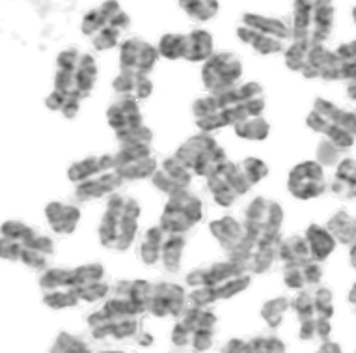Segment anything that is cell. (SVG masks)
Instances as JSON below:
<instances>
[{
	"label": "cell",
	"instance_id": "cell-42",
	"mask_svg": "<svg viewBox=\"0 0 356 353\" xmlns=\"http://www.w3.org/2000/svg\"><path fill=\"white\" fill-rule=\"evenodd\" d=\"M291 306V301L287 295H278L275 299L267 301L261 308V318L267 322L269 327L276 329L280 327V324L284 322V316H286L287 308Z\"/></svg>",
	"mask_w": 356,
	"mask_h": 353
},
{
	"label": "cell",
	"instance_id": "cell-20",
	"mask_svg": "<svg viewBox=\"0 0 356 353\" xmlns=\"http://www.w3.org/2000/svg\"><path fill=\"white\" fill-rule=\"evenodd\" d=\"M252 284V277L246 273V275H241V277H235L232 281H226L222 284H215V286H207V288H193L191 294L187 295V299L191 301V305L194 306H211L216 301L232 299L235 295L243 294L248 286Z\"/></svg>",
	"mask_w": 356,
	"mask_h": 353
},
{
	"label": "cell",
	"instance_id": "cell-4",
	"mask_svg": "<svg viewBox=\"0 0 356 353\" xmlns=\"http://www.w3.org/2000/svg\"><path fill=\"white\" fill-rule=\"evenodd\" d=\"M97 81V64L92 54L70 49L60 54L56 92L49 97V105L73 118L79 111V101L88 97Z\"/></svg>",
	"mask_w": 356,
	"mask_h": 353
},
{
	"label": "cell",
	"instance_id": "cell-9",
	"mask_svg": "<svg viewBox=\"0 0 356 353\" xmlns=\"http://www.w3.org/2000/svg\"><path fill=\"white\" fill-rule=\"evenodd\" d=\"M237 38L259 54H278L291 40V26L278 17L245 13L237 26Z\"/></svg>",
	"mask_w": 356,
	"mask_h": 353
},
{
	"label": "cell",
	"instance_id": "cell-44",
	"mask_svg": "<svg viewBox=\"0 0 356 353\" xmlns=\"http://www.w3.org/2000/svg\"><path fill=\"white\" fill-rule=\"evenodd\" d=\"M291 306L295 314H297L298 322H309V320H317L316 305H314V294L309 292H300L297 297H293Z\"/></svg>",
	"mask_w": 356,
	"mask_h": 353
},
{
	"label": "cell",
	"instance_id": "cell-55",
	"mask_svg": "<svg viewBox=\"0 0 356 353\" xmlns=\"http://www.w3.org/2000/svg\"><path fill=\"white\" fill-rule=\"evenodd\" d=\"M355 314H356V308H355Z\"/></svg>",
	"mask_w": 356,
	"mask_h": 353
},
{
	"label": "cell",
	"instance_id": "cell-31",
	"mask_svg": "<svg viewBox=\"0 0 356 353\" xmlns=\"http://www.w3.org/2000/svg\"><path fill=\"white\" fill-rule=\"evenodd\" d=\"M112 88L116 90L118 94L127 95V97L147 100L153 92V83L149 77L133 75V73L120 71L116 79H114V83H112Z\"/></svg>",
	"mask_w": 356,
	"mask_h": 353
},
{
	"label": "cell",
	"instance_id": "cell-43",
	"mask_svg": "<svg viewBox=\"0 0 356 353\" xmlns=\"http://www.w3.org/2000/svg\"><path fill=\"white\" fill-rule=\"evenodd\" d=\"M336 53L341 60V77L349 83H356V42L343 43Z\"/></svg>",
	"mask_w": 356,
	"mask_h": 353
},
{
	"label": "cell",
	"instance_id": "cell-39",
	"mask_svg": "<svg viewBox=\"0 0 356 353\" xmlns=\"http://www.w3.org/2000/svg\"><path fill=\"white\" fill-rule=\"evenodd\" d=\"M185 245H187V240L183 234H170V237L164 242L163 245V258L164 267L170 271V273H175L179 271V265H181L183 251H185Z\"/></svg>",
	"mask_w": 356,
	"mask_h": 353
},
{
	"label": "cell",
	"instance_id": "cell-15",
	"mask_svg": "<svg viewBox=\"0 0 356 353\" xmlns=\"http://www.w3.org/2000/svg\"><path fill=\"white\" fill-rule=\"evenodd\" d=\"M114 155V171L122 180H146L157 171V159L152 153V142H125Z\"/></svg>",
	"mask_w": 356,
	"mask_h": 353
},
{
	"label": "cell",
	"instance_id": "cell-28",
	"mask_svg": "<svg viewBox=\"0 0 356 353\" xmlns=\"http://www.w3.org/2000/svg\"><path fill=\"white\" fill-rule=\"evenodd\" d=\"M332 193L341 201H355L356 198V159H341L336 166L334 182L330 185Z\"/></svg>",
	"mask_w": 356,
	"mask_h": 353
},
{
	"label": "cell",
	"instance_id": "cell-18",
	"mask_svg": "<svg viewBox=\"0 0 356 353\" xmlns=\"http://www.w3.org/2000/svg\"><path fill=\"white\" fill-rule=\"evenodd\" d=\"M157 47L142 38H129L120 47V71L149 77L159 60Z\"/></svg>",
	"mask_w": 356,
	"mask_h": 353
},
{
	"label": "cell",
	"instance_id": "cell-8",
	"mask_svg": "<svg viewBox=\"0 0 356 353\" xmlns=\"http://www.w3.org/2000/svg\"><path fill=\"white\" fill-rule=\"evenodd\" d=\"M131 29V17L118 0H105L82 19V34L88 36L97 51L114 49L122 36Z\"/></svg>",
	"mask_w": 356,
	"mask_h": 353
},
{
	"label": "cell",
	"instance_id": "cell-41",
	"mask_svg": "<svg viewBox=\"0 0 356 353\" xmlns=\"http://www.w3.org/2000/svg\"><path fill=\"white\" fill-rule=\"evenodd\" d=\"M177 2L183 12L198 23L211 21L218 13V0H177Z\"/></svg>",
	"mask_w": 356,
	"mask_h": 353
},
{
	"label": "cell",
	"instance_id": "cell-40",
	"mask_svg": "<svg viewBox=\"0 0 356 353\" xmlns=\"http://www.w3.org/2000/svg\"><path fill=\"white\" fill-rule=\"evenodd\" d=\"M157 51L163 58L185 60L188 51V34H164L159 40Z\"/></svg>",
	"mask_w": 356,
	"mask_h": 353
},
{
	"label": "cell",
	"instance_id": "cell-23",
	"mask_svg": "<svg viewBox=\"0 0 356 353\" xmlns=\"http://www.w3.org/2000/svg\"><path fill=\"white\" fill-rule=\"evenodd\" d=\"M241 275H246V273L241 269L239 265L234 264L232 260H226V262H215V264L204 265V267L191 271L187 275V284L191 286V290L207 288V286L222 284L235 277H241Z\"/></svg>",
	"mask_w": 356,
	"mask_h": 353
},
{
	"label": "cell",
	"instance_id": "cell-34",
	"mask_svg": "<svg viewBox=\"0 0 356 353\" xmlns=\"http://www.w3.org/2000/svg\"><path fill=\"white\" fill-rule=\"evenodd\" d=\"M327 230L332 234L336 243L353 245L356 243V219L347 212H336L328 219Z\"/></svg>",
	"mask_w": 356,
	"mask_h": 353
},
{
	"label": "cell",
	"instance_id": "cell-1",
	"mask_svg": "<svg viewBox=\"0 0 356 353\" xmlns=\"http://www.w3.org/2000/svg\"><path fill=\"white\" fill-rule=\"evenodd\" d=\"M284 210L278 202L257 196L245 213V237L229 253V260L245 273L263 275L278 258L282 243Z\"/></svg>",
	"mask_w": 356,
	"mask_h": 353
},
{
	"label": "cell",
	"instance_id": "cell-2",
	"mask_svg": "<svg viewBox=\"0 0 356 353\" xmlns=\"http://www.w3.org/2000/svg\"><path fill=\"white\" fill-rule=\"evenodd\" d=\"M146 314H149L147 299L129 290L127 281H120L114 286L112 297L88 318V324L92 336L97 340H135L140 346H152L153 336L144 331Z\"/></svg>",
	"mask_w": 356,
	"mask_h": 353
},
{
	"label": "cell",
	"instance_id": "cell-26",
	"mask_svg": "<svg viewBox=\"0 0 356 353\" xmlns=\"http://www.w3.org/2000/svg\"><path fill=\"white\" fill-rule=\"evenodd\" d=\"M222 353H286V344L278 336H254L250 340L232 338Z\"/></svg>",
	"mask_w": 356,
	"mask_h": 353
},
{
	"label": "cell",
	"instance_id": "cell-33",
	"mask_svg": "<svg viewBox=\"0 0 356 353\" xmlns=\"http://www.w3.org/2000/svg\"><path fill=\"white\" fill-rule=\"evenodd\" d=\"M278 258L284 262V265H293V264H304L309 262L312 253H309L308 242L304 235H289L284 242L280 243V251H278Z\"/></svg>",
	"mask_w": 356,
	"mask_h": 353
},
{
	"label": "cell",
	"instance_id": "cell-29",
	"mask_svg": "<svg viewBox=\"0 0 356 353\" xmlns=\"http://www.w3.org/2000/svg\"><path fill=\"white\" fill-rule=\"evenodd\" d=\"M114 171V155L105 153V155H92L86 159L79 161L70 168V180L71 182L82 183L90 180V178L103 174V172Z\"/></svg>",
	"mask_w": 356,
	"mask_h": 353
},
{
	"label": "cell",
	"instance_id": "cell-46",
	"mask_svg": "<svg viewBox=\"0 0 356 353\" xmlns=\"http://www.w3.org/2000/svg\"><path fill=\"white\" fill-rule=\"evenodd\" d=\"M341 153H343V150H339L332 141L323 139L317 146V163L323 166L338 165L339 159H341Z\"/></svg>",
	"mask_w": 356,
	"mask_h": 353
},
{
	"label": "cell",
	"instance_id": "cell-6",
	"mask_svg": "<svg viewBox=\"0 0 356 353\" xmlns=\"http://www.w3.org/2000/svg\"><path fill=\"white\" fill-rule=\"evenodd\" d=\"M140 204L127 194H112L99 224V240L106 249L127 251L135 242Z\"/></svg>",
	"mask_w": 356,
	"mask_h": 353
},
{
	"label": "cell",
	"instance_id": "cell-51",
	"mask_svg": "<svg viewBox=\"0 0 356 353\" xmlns=\"http://www.w3.org/2000/svg\"><path fill=\"white\" fill-rule=\"evenodd\" d=\"M349 303L356 308V283L353 284V288H350L349 292Z\"/></svg>",
	"mask_w": 356,
	"mask_h": 353
},
{
	"label": "cell",
	"instance_id": "cell-13",
	"mask_svg": "<svg viewBox=\"0 0 356 353\" xmlns=\"http://www.w3.org/2000/svg\"><path fill=\"white\" fill-rule=\"evenodd\" d=\"M202 201L188 189L168 196L161 215V226L166 234H185L202 221Z\"/></svg>",
	"mask_w": 356,
	"mask_h": 353
},
{
	"label": "cell",
	"instance_id": "cell-47",
	"mask_svg": "<svg viewBox=\"0 0 356 353\" xmlns=\"http://www.w3.org/2000/svg\"><path fill=\"white\" fill-rule=\"evenodd\" d=\"M314 305H316L317 318L330 320L334 316L332 292L328 288H317L314 292Z\"/></svg>",
	"mask_w": 356,
	"mask_h": 353
},
{
	"label": "cell",
	"instance_id": "cell-12",
	"mask_svg": "<svg viewBox=\"0 0 356 353\" xmlns=\"http://www.w3.org/2000/svg\"><path fill=\"white\" fill-rule=\"evenodd\" d=\"M106 120L112 131L116 133V139L120 144L125 142H153L152 130L144 124L138 100L122 95L120 100L114 101L108 111H106Z\"/></svg>",
	"mask_w": 356,
	"mask_h": 353
},
{
	"label": "cell",
	"instance_id": "cell-16",
	"mask_svg": "<svg viewBox=\"0 0 356 353\" xmlns=\"http://www.w3.org/2000/svg\"><path fill=\"white\" fill-rule=\"evenodd\" d=\"M207 187L218 206L229 207L239 196L248 193L252 185L243 174L241 165L226 161L213 176L207 178Z\"/></svg>",
	"mask_w": 356,
	"mask_h": 353
},
{
	"label": "cell",
	"instance_id": "cell-24",
	"mask_svg": "<svg viewBox=\"0 0 356 353\" xmlns=\"http://www.w3.org/2000/svg\"><path fill=\"white\" fill-rule=\"evenodd\" d=\"M323 267L316 260H309L304 264L284 265V283L287 288L304 290L306 286H316L321 283Z\"/></svg>",
	"mask_w": 356,
	"mask_h": 353
},
{
	"label": "cell",
	"instance_id": "cell-10",
	"mask_svg": "<svg viewBox=\"0 0 356 353\" xmlns=\"http://www.w3.org/2000/svg\"><path fill=\"white\" fill-rule=\"evenodd\" d=\"M216 333V316L215 312L209 311L207 306L191 305L185 308L179 322L172 329V342L174 346L194 347V352H207L213 342H215Z\"/></svg>",
	"mask_w": 356,
	"mask_h": 353
},
{
	"label": "cell",
	"instance_id": "cell-21",
	"mask_svg": "<svg viewBox=\"0 0 356 353\" xmlns=\"http://www.w3.org/2000/svg\"><path fill=\"white\" fill-rule=\"evenodd\" d=\"M193 180V172L183 165L175 155L163 161V165L157 166V171L152 176L153 185L164 194H174L179 191H185L188 183Z\"/></svg>",
	"mask_w": 356,
	"mask_h": 353
},
{
	"label": "cell",
	"instance_id": "cell-53",
	"mask_svg": "<svg viewBox=\"0 0 356 353\" xmlns=\"http://www.w3.org/2000/svg\"><path fill=\"white\" fill-rule=\"evenodd\" d=\"M92 353H127V352H122V350H103V352H94V350H92Z\"/></svg>",
	"mask_w": 356,
	"mask_h": 353
},
{
	"label": "cell",
	"instance_id": "cell-35",
	"mask_svg": "<svg viewBox=\"0 0 356 353\" xmlns=\"http://www.w3.org/2000/svg\"><path fill=\"white\" fill-rule=\"evenodd\" d=\"M164 235H166V232H164L161 224H159V226H153V228H149L146 234H144L140 243V258L144 264H157L159 258H161V254H163L164 242H166Z\"/></svg>",
	"mask_w": 356,
	"mask_h": 353
},
{
	"label": "cell",
	"instance_id": "cell-52",
	"mask_svg": "<svg viewBox=\"0 0 356 353\" xmlns=\"http://www.w3.org/2000/svg\"><path fill=\"white\" fill-rule=\"evenodd\" d=\"M347 94L353 101H356V83H349V88H347Z\"/></svg>",
	"mask_w": 356,
	"mask_h": 353
},
{
	"label": "cell",
	"instance_id": "cell-56",
	"mask_svg": "<svg viewBox=\"0 0 356 353\" xmlns=\"http://www.w3.org/2000/svg\"><path fill=\"white\" fill-rule=\"evenodd\" d=\"M194 353H198V352H194Z\"/></svg>",
	"mask_w": 356,
	"mask_h": 353
},
{
	"label": "cell",
	"instance_id": "cell-11",
	"mask_svg": "<svg viewBox=\"0 0 356 353\" xmlns=\"http://www.w3.org/2000/svg\"><path fill=\"white\" fill-rule=\"evenodd\" d=\"M188 171L202 178H211L220 168L228 157L224 148L209 135V133H200L183 142L174 153Z\"/></svg>",
	"mask_w": 356,
	"mask_h": 353
},
{
	"label": "cell",
	"instance_id": "cell-48",
	"mask_svg": "<svg viewBox=\"0 0 356 353\" xmlns=\"http://www.w3.org/2000/svg\"><path fill=\"white\" fill-rule=\"evenodd\" d=\"M53 353H92V347L88 346L82 338L71 335H62L56 340Z\"/></svg>",
	"mask_w": 356,
	"mask_h": 353
},
{
	"label": "cell",
	"instance_id": "cell-54",
	"mask_svg": "<svg viewBox=\"0 0 356 353\" xmlns=\"http://www.w3.org/2000/svg\"><path fill=\"white\" fill-rule=\"evenodd\" d=\"M353 17H355V21H356V8H355V10H353Z\"/></svg>",
	"mask_w": 356,
	"mask_h": 353
},
{
	"label": "cell",
	"instance_id": "cell-19",
	"mask_svg": "<svg viewBox=\"0 0 356 353\" xmlns=\"http://www.w3.org/2000/svg\"><path fill=\"white\" fill-rule=\"evenodd\" d=\"M187 294L181 286L172 283H157L152 286L149 314L155 318H179L185 312Z\"/></svg>",
	"mask_w": 356,
	"mask_h": 353
},
{
	"label": "cell",
	"instance_id": "cell-30",
	"mask_svg": "<svg viewBox=\"0 0 356 353\" xmlns=\"http://www.w3.org/2000/svg\"><path fill=\"white\" fill-rule=\"evenodd\" d=\"M306 242H308L309 253H312V258L316 260V262H325V260L334 253V249H336V240L332 237V234L328 232L325 226L321 224L312 223L306 228Z\"/></svg>",
	"mask_w": 356,
	"mask_h": 353
},
{
	"label": "cell",
	"instance_id": "cell-32",
	"mask_svg": "<svg viewBox=\"0 0 356 353\" xmlns=\"http://www.w3.org/2000/svg\"><path fill=\"white\" fill-rule=\"evenodd\" d=\"M334 6L332 0L314 2V45H323L332 32Z\"/></svg>",
	"mask_w": 356,
	"mask_h": 353
},
{
	"label": "cell",
	"instance_id": "cell-37",
	"mask_svg": "<svg viewBox=\"0 0 356 353\" xmlns=\"http://www.w3.org/2000/svg\"><path fill=\"white\" fill-rule=\"evenodd\" d=\"M47 215L49 221L53 223L54 230L64 232V234L73 232L76 223H79V217H81V213H79L76 207L64 206V204H53V206H49Z\"/></svg>",
	"mask_w": 356,
	"mask_h": 353
},
{
	"label": "cell",
	"instance_id": "cell-27",
	"mask_svg": "<svg viewBox=\"0 0 356 353\" xmlns=\"http://www.w3.org/2000/svg\"><path fill=\"white\" fill-rule=\"evenodd\" d=\"M209 230L211 234L215 235L216 242L220 243L228 253H232L239 245L241 240L245 237V224L239 223L237 219L229 217V215L213 221L209 224Z\"/></svg>",
	"mask_w": 356,
	"mask_h": 353
},
{
	"label": "cell",
	"instance_id": "cell-17",
	"mask_svg": "<svg viewBox=\"0 0 356 353\" xmlns=\"http://www.w3.org/2000/svg\"><path fill=\"white\" fill-rule=\"evenodd\" d=\"M287 189L298 201H312L327 191V178L323 165L317 161H302L291 168L287 178Z\"/></svg>",
	"mask_w": 356,
	"mask_h": 353
},
{
	"label": "cell",
	"instance_id": "cell-49",
	"mask_svg": "<svg viewBox=\"0 0 356 353\" xmlns=\"http://www.w3.org/2000/svg\"><path fill=\"white\" fill-rule=\"evenodd\" d=\"M316 353H343V350H341L338 342H332L327 338V340H323L321 347Z\"/></svg>",
	"mask_w": 356,
	"mask_h": 353
},
{
	"label": "cell",
	"instance_id": "cell-22",
	"mask_svg": "<svg viewBox=\"0 0 356 353\" xmlns=\"http://www.w3.org/2000/svg\"><path fill=\"white\" fill-rule=\"evenodd\" d=\"M306 79H325V81H339L341 77V60L338 53L328 51L323 45H317L308 53L300 71Z\"/></svg>",
	"mask_w": 356,
	"mask_h": 353
},
{
	"label": "cell",
	"instance_id": "cell-7",
	"mask_svg": "<svg viewBox=\"0 0 356 353\" xmlns=\"http://www.w3.org/2000/svg\"><path fill=\"white\" fill-rule=\"evenodd\" d=\"M306 125L312 131L325 135V139L332 141L343 152L355 146L356 112L339 109L332 101L317 97L306 118Z\"/></svg>",
	"mask_w": 356,
	"mask_h": 353
},
{
	"label": "cell",
	"instance_id": "cell-5",
	"mask_svg": "<svg viewBox=\"0 0 356 353\" xmlns=\"http://www.w3.org/2000/svg\"><path fill=\"white\" fill-rule=\"evenodd\" d=\"M47 301L53 306H71L79 301L94 303L111 294L105 265L88 264L71 271H53L43 279Z\"/></svg>",
	"mask_w": 356,
	"mask_h": 353
},
{
	"label": "cell",
	"instance_id": "cell-3",
	"mask_svg": "<svg viewBox=\"0 0 356 353\" xmlns=\"http://www.w3.org/2000/svg\"><path fill=\"white\" fill-rule=\"evenodd\" d=\"M267 100L259 83H243L222 94L202 95L194 101L193 112L196 125L204 133L222 130L243 122L245 118L259 116L265 111Z\"/></svg>",
	"mask_w": 356,
	"mask_h": 353
},
{
	"label": "cell",
	"instance_id": "cell-45",
	"mask_svg": "<svg viewBox=\"0 0 356 353\" xmlns=\"http://www.w3.org/2000/svg\"><path fill=\"white\" fill-rule=\"evenodd\" d=\"M239 165L243 168V174L246 176V180L250 182V185H256V183L265 180L267 174H269V166H267L265 161L259 159V157H246Z\"/></svg>",
	"mask_w": 356,
	"mask_h": 353
},
{
	"label": "cell",
	"instance_id": "cell-14",
	"mask_svg": "<svg viewBox=\"0 0 356 353\" xmlns=\"http://www.w3.org/2000/svg\"><path fill=\"white\" fill-rule=\"evenodd\" d=\"M241 77H243V62L237 54L228 51L213 53V56L205 60L202 68V83L207 94H222L226 90L235 88Z\"/></svg>",
	"mask_w": 356,
	"mask_h": 353
},
{
	"label": "cell",
	"instance_id": "cell-36",
	"mask_svg": "<svg viewBox=\"0 0 356 353\" xmlns=\"http://www.w3.org/2000/svg\"><path fill=\"white\" fill-rule=\"evenodd\" d=\"M215 53L213 49V36L207 30H193L188 34V51L187 58L188 62H205L211 58Z\"/></svg>",
	"mask_w": 356,
	"mask_h": 353
},
{
	"label": "cell",
	"instance_id": "cell-38",
	"mask_svg": "<svg viewBox=\"0 0 356 353\" xmlns=\"http://www.w3.org/2000/svg\"><path fill=\"white\" fill-rule=\"evenodd\" d=\"M234 130L235 135L239 139H245V141H265L269 136L270 125L263 118V114H259V116L245 118L243 122L234 125Z\"/></svg>",
	"mask_w": 356,
	"mask_h": 353
},
{
	"label": "cell",
	"instance_id": "cell-25",
	"mask_svg": "<svg viewBox=\"0 0 356 353\" xmlns=\"http://www.w3.org/2000/svg\"><path fill=\"white\" fill-rule=\"evenodd\" d=\"M123 183L122 176L116 171L103 172L97 176L90 178L86 182L79 183L76 187V198L79 201H94V198H101L105 194H111L120 189Z\"/></svg>",
	"mask_w": 356,
	"mask_h": 353
},
{
	"label": "cell",
	"instance_id": "cell-50",
	"mask_svg": "<svg viewBox=\"0 0 356 353\" xmlns=\"http://www.w3.org/2000/svg\"><path fill=\"white\" fill-rule=\"evenodd\" d=\"M349 258H350V265L356 269V243L350 245V253H349Z\"/></svg>",
	"mask_w": 356,
	"mask_h": 353
}]
</instances>
